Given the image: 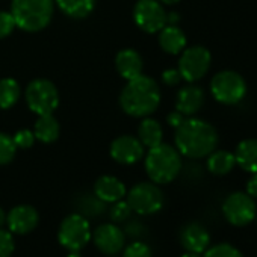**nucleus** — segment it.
<instances>
[{
    "label": "nucleus",
    "instance_id": "f257e3e1",
    "mask_svg": "<svg viewBox=\"0 0 257 257\" xmlns=\"http://www.w3.org/2000/svg\"><path fill=\"white\" fill-rule=\"evenodd\" d=\"M174 143L177 152L189 159L207 158L218 146L216 128L200 118H185L176 128Z\"/></svg>",
    "mask_w": 257,
    "mask_h": 257
},
{
    "label": "nucleus",
    "instance_id": "f03ea898",
    "mask_svg": "<svg viewBox=\"0 0 257 257\" xmlns=\"http://www.w3.org/2000/svg\"><path fill=\"white\" fill-rule=\"evenodd\" d=\"M161 104V89L155 79L149 76H138L127 80V85L121 91L119 106L131 116L146 118L158 110Z\"/></svg>",
    "mask_w": 257,
    "mask_h": 257
},
{
    "label": "nucleus",
    "instance_id": "7ed1b4c3",
    "mask_svg": "<svg viewBox=\"0 0 257 257\" xmlns=\"http://www.w3.org/2000/svg\"><path fill=\"white\" fill-rule=\"evenodd\" d=\"M53 11L55 0H13L10 13L19 29L34 34L49 26Z\"/></svg>",
    "mask_w": 257,
    "mask_h": 257
},
{
    "label": "nucleus",
    "instance_id": "20e7f679",
    "mask_svg": "<svg viewBox=\"0 0 257 257\" xmlns=\"http://www.w3.org/2000/svg\"><path fill=\"white\" fill-rule=\"evenodd\" d=\"M146 171L156 185L171 183L182 171V155L176 147L161 143L159 146L149 149Z\"/></svg>",
    "mask_w": 257,
    "mask_h": 257
},
{
    "label": "nucleus",
    "instance_id": "39448f33",
    "mask_svg": "<svg viewBox=\"0 0 257 257\" xmlns=\"http://www.w3.org/2000/svg\"><path fill=\"white\" fill-rule=\"evenodd\" d=\"M210 92L216 101L231 106L246 95V82L237 71L222 70L212 77Z\"/></svg>",
    "mask_w": 257,
    "mask_h": 257
},
{
    "label": "nucleus",
    "instance_id": "423d86ee",
    "mask_svg": "<svg viewBox=\"0 0 257 257\" xmlns=\"http://www.w3.org/2000/svg\"><path fill=\"white\" fill-rule=\"evenodd\" d=\"M26 103L37 115L53 113L59 106V91L47 79H35L26 88Z\"/></svg>",
    "mask_w": 257,
    "mask_h": 257
},
{
    "label": "nucleus",
    "instance_id": "0eeeda50",
    "mask_svg": "<svg viewBox=\"0 0 257 257\" xmlns=\"http://www.w3.org/2000/svg\"><path fill=\"white\" fill-rule=\"evenodd\" d=\"M91 227L80 213H71L62 219L58 230L59 243L68 251H80L91 240Z\"/></svg>",
    "mask_w": 257,
    "mask_h": 257
},
{
    "label": "nucleus",
    "instance_id": "6e6552de",
    "mask_svg": "<svg viewBox=\"0 0 257 257\" xmlns=\"http://www.w3.org/2000/svg\"><path fill=\"white\" fill-rule=\"evenodd\" d=\"M210 52L203 46H192L180 53L177 70L182 76V80H186L188 83H195L207 74V71L210 70Z\"/></svg>",
    "mask_w": 257,
    "mask_h": 257
},
{
    "label": "nucleus",
    "instance_id": "1a4fd4ad",
    "mask_svg": "<svg viewBox=\"0 0 257 257\" xmlns=\"http://www.w3.org/2000/svg\"><path fill=\"white\" fill-rule=\"evenodd\" d=\"M164 194L159 186L153 182H141L135 185L127 194V203L132 212L140 215L158 213L164 206Z\"/></svg>",
    "mask_w": 257,
    "mask_h": 257
},
{
    "label": "nucleus",
    "instance_id": "9d476101",
    "mask_svg": "<svg viewBox=\"0 0 257 257\" xmlns=\"http://www.w3.org/2000/svg\"><path fill=\"white\" fill-rule=\"evenodd\" d=\"M225 221L234 227H245L257 216V204L246 192H231L222 203Z\"/></svg>",
    "mask_w": 257,
    "mask_h": 257
},
{
    "label": "nucleus",
    "instance_id": "9b49d317",
    "mask_svg": "<svg viewBox=\"0 0 257 257\" xmlns=\"http://www.w3.org/2000/svg\"><path fill=\"white\" fill-rule=\"evenodd\" d=\"M167 14L159 0H138L134 8L135 25L146 34H158L165 28Z\"/></svg>",
    "mask_w": 257,
    "mask_h": 257
},
{
    "label": "nucleus",
    "instance_id": "f8f14e48",
    "mask_svg": "<svg viewBox=\"0 0 257 257\" xmlns=\"http://www.w3.org/2000/svg\"><path fill=\"white\" fill-rule=\"evenodd\" d=\"M144 149L146 147L138 138L132 135H121L112 141L109 153L115 162L122 165H132L144 158Z\"/></svg>",
    "mask_w": 257,
    "mask_h": 257
},
{
    "label": "nucleus",
    "instance_id": "ddd939ff",
    "mask_svg": "<svg viewBox=\"0 0 257 257\" xmlns=\"http://www.w3.org/2000/svg\"><path fill=\"white\" fill-rule=\"evenodd\" d=\"M91 239L94 240L95 246L101 252L109 254V255L118 254L124 248V243H125L124 231L115 224H101V225H98L92 231Z\"/></svg>",
    "mask_w": 257,
    "mask_h": 257
},
{
    "label": "nucleus",
    "instance_id": "4468645a",
    "mask_svg": "<svg viewBox=\"0 0 257 257\" xmlns=\"http://www.w3.org/2000/svg\"><path fill=\"white\" fill-rule=\"evenodd\" d=\"M40 216L35 207L29 204H20L10 210L7 215V224L11 233L26 234L38 225Z\"/></svg>",
    "mask_w": 257,
    "mask_h": 257
},
{
    "label": "nucleus",
    "instance_id": "2eb2a0df",
    "mask_svg": "<svg viewBox=\"0 0 257 257\" xmlns=\"http://www.w3.org/2000/svg\"><path fill=\"white\" fill-rule=\"evenodd\" d=\"M180 243L189 252L203 254L210 243V234L200 222H189L180 231Z\"/></svg>",
    "mask_w": 257,
    "mask_h": 257
},
{
    "label": "nucleus",
    "instance_id": "dca6fc26",
    "mask_svg": "<svg viewBox=\"0 0 257 257\" xmlns=\"http://www.w3.org/2000/svg\"><path fill=\"white\" fill-rule=\"evenodd\" d=\"M204 98V91L200 86L189 83L179 89L176 97V110H179L185 116H192L203 107Z\"/></svg>",
    "mask_w": 257,
    "mask_h": 257
},
{
    "label": "nucleus",
    "instance_id": "f3484780",
    "mask_svg": "<svg viewBox=\"0 0 257 257\" xmlns=\"http://www.w3.org/2000/svg\"><path fill=\"white\" fill-rule=\"evenodd\" d=\"M115 68L122 79L132 80L143 74L144 70L143 56L134 49L119 50L115 56Z\"/></svg>",
    "mask_w": 257,
    "mask_h": 257
},
{
    "label": "nucleus",
    "instance_id": "a211bd4d",
    "mask_svg": "<svg viewBox=\"0 0 257 257\" xmlns=\"http://www.w3.org/2000/svg\"><path fill=\"white\" fill-rule=\"evenodd\" d=\"M94 195L103 203H115L124 198L125 186L113 176H101L94 183Z\"/></svg>",
    "mask_w": 257,
    "mask_h": 257
},
{
    "label": "nucleus",
    "instance_id": "6ab92c4d",
    "mask_svg": "<svg viewBox=\"0 0 257 257\" xmlns=\"http://www.w3.org/2000/svg\"><path fill=\"white\" fill-rule=\"evenodd\" d=\"M159 46L168 55H180L186 49V35L179 26L167 25L159 31Z\"/></svg>",
    "mask_w": 257,
    "mask_h": 257
},
{
    "label": "nucleus",
    "instance_id": "aec40b11",
    "mask_svg": "<svg viewBox=\"0 0 257 257\" xmlns=\"http://www.w3.org/2000/svg\"><path fill=\"white\" fill-rule=\"evenodd\" d=\"M236 164L246 173L255 174L257 173V140L249 138L243 140L237 144L234 150Z\"/></svg>",
    "mask_w": 257,
    "mask_h": 257
},
{
    "label": "nucleus",
    "instance_id": "412c9836",
    "mask_svg": "<svg viewBox=\"0 0 257 257\" xmlns=\"http://www.w3.org/2000/svg\"><path fill=\"white\" fill-rule=\"evenodd\" d=\"M40 118L37 119L35 125H34V135L35 140L44 143V144H52L59 138V122L58 119L53 116V113H47V115H38Z\"/></svg>",
    "mask_w": 257,
    "mask_h": 257
},
{
    "label": "nucleus",
    "instance_id": "4be33fe9",
    "mask_svg": "<svg viewBox=\"0 0 257 257\" xmlns=\"http://www.w3.org/2000/svg\"><path fill=\"white\" fill-rule=\"evenodd\" d=\"M162 138L164 132L159 121L146 116L138 127V140L141 141V144L147 149H152L159 146L162 143Z\"/></svg>",
    "mask_w": 257,
    "mask_h": 257
},
{
    "label": "nucleus",
    "instance_id": "5701e85b",
    "mask_svg": "<svg viewBox=\"0 0 257 257\" xmlns=\"http://www.w3.org/2000/svg\"><path fill=\"white\" fill-rule=\"evenodd\" d=\"M236 167L234 153L227 150H213L207 156V170L215 176H225Z\"/></svg>",
    "mask_w": 257,
    "mask_h": 257
},
{
    "label": "nucleus",
    "instance_id": "b1692460",
    "mask_svg": "<svg viewBox=\"0 0 257 257\" xmlns=\"http://www.w3.org/2000/svg\"><path fill=\"white\" fill-rule=\"evenodd\" d=\"M55 5L71 19H86L95 8V0H55Z\"/></svg>",
    "mask_w": 257,
    "mask_h": 257
},
{
    "label": "nucleus",
    "instance_id": "393cba45",
    "mask_svg": "<svg viewBox=\"0 0 257 257\" xmlns=\"http://www.w3.org/2000/svg\"><path fill=\"white\" fill-rule=\"evenodd\" d=\"M22 95L20 83L13 77L0 79V109L5 110L13 107Z\"/></svg>",
    "mask_w": 257,
    "mask_h": 257
},
{
    "label": "nucleus",
    "instance_id": "a878e982",
    "mask_svg": "<svg viewBox=\"0 0 257 257\" xmlns=\"http://www.w3.org/2000/svg\"><path fill=\"white\" fill-rule=\"evenodd\" d=\"M17 153V146L13 140V137L0 132V165L10 164Z\"/></svg>",
    "mask_w": 257,
    "mask_h": 257
},
{
    "label": "nucleus",
    "instance_id": "bb28decb",
    "mask_svg": "<svg viewBox=\"0 0 257 257\" xmlns=\"http://www.w3.org/2000/svg\"><path fill=\"white\" fill-rule=\"evenodd\" d=\"M203 254H204L203 257H243V254L236 246L227 242L209 246Z\"/></svg>",
    "mask_w": 257,
    "mask_h": 257
},
{
    "label": "nucleus",
    "instance_id": "cd10ccee",
    "mask_svg": "<svg viewBox=\"0 0 257 257\" xmlns=\"http://www.w3.org/2000/svg\"><path fill=\"white\" fill-rule=\"evenodd\" d=\"M131 213H132V209H131V206H128V203L119 200V201L112 203L109 215H110V219L113 222H124L128 216H131Z\"/></svg>",
    "mask_w": 257,
    "mask_h": 257
},
{
    "label": "nucleus",
    "instance_id": "c85d7f7f",
    "mask_svg": "<svg viewBox=\"0 0 257 257\" xmlns=\"http://www.w3.org/2000/svg\"><path fill=\"white\" fill-rule=\"evenodd\" d=\"M16 249L13 233L0 228V257H11Z\"/></svg>",
    "mask_w": 257,
    "mask_h": 257
},
{
    "label": "nucleus",
    "instance_id": "c756f323",
    "mask_svg": "<svg viewBox=\"0 0 257 257\" xmlns=\"http://www.w3.org/2000/svg\"><path fill=\"white\" fill-rule=\"evenodd\" d=\"M122 257H153V252L147 243L138 240V242L131 243L124 249Z\"/></svg>",
    "mask_w": 257,
    "mask_h": 257
},
{
    "label": "nucleus",
    "instance_id": "7c9ffc66",
    "mask_svg": "<svg viewBox=\"0 0 257 257\" xmlns=\"http://www.w3.org/2000/svg\"><path fill=\"white\" fill-rule=\"evenodd\" d=\"M17 149H31L35 143V135L32 131H29V128H22V131H19L14 137H13Z\"/></svg>",
    "mask_w": 257,
    "mask_h": 257
},
{
    "label": "nucleus",
    "instance_id": "2f4dec72",
    "mask_svg": "<svg viewBox=\"0 0 257 257\" xmlns=\"http://www.w3.org/2000/svg\"><path fill=\"white\" fill-rule=\"evenodd\" d=\"M16 22L11 13L0 11V40L10 37L16 29Z\"/></svg>",
    "mask_w": 257,
    "mask_h": 257
},
{
    "label": "nucleus",
    "instance_id": "473e14b6",
    "mask_svg": "<svg viewBox=\"0 0 257 257\" xmlns=\"http://www.w3.org/2000/svg\"><path fill=\"white\" fill-rule=\"evenodd\" d=\"M162 82L167 86H176L182 82V76L177 68H168L162 73Z\"/></svg>",
    "mask_w": 257,
    "mask_h": 257
},
{
    "label": "nucleus",
    "instance_id": "72a5a7b5",
    "mask_svg": "<svg viewBox=\"0 0 257 257\" xmlns=\"http://www.w3.org/2000/svg\"><path fill=\"white\" fill-rule=\"evenodd\" d=\"M183 121H185V115L180 113L179 110H174V112L168 113V116H167V122H168L171 127H174V128H177Z\"/></svg>",
    "mask_w": 257,
    "mask_h": 257
},
{
    "label": "nucleus",
    "instance_id": "f704fd0d",
    "mask_svg": "<svg viewBox=\"0 0 257 257\" xmlns=\"http://www.w3.org/2000/svg\"><path fill=\"white\" fill-rule=\"evenodd\" d=\"M246 194L252 198H257V173L252 174L246 182Z\"/></svg>",
    "mask_w": 257,
    "mask_h": 257
},
{
    "label": "nucleus",
    "instance_id": "c9c22d12",
    "mask_svg": "<svg viewBox=\"0 0 257 257\" xmlns=\"http://www.w3.org/2000/svg\"><path fill=\"white\" fill-rule=\"evenodd\" d=\"M179 20H180V17H179L177 13H170V14H167V25H174V26H177Z\"/></svg>",
    "mask_w": 257,
    "mask_h": 257
},
{
    "label": "nucleus",
    "instance_id": "e433bc0d",
    "mask_svg": "<svg viewBox=\"0 0 257 257\" xmlns=\"http://www.w3.org/2000/svg\"><path fill=\"white\" fill-rule=\"evenodd\" d=\"M5 221H7V215H5V210L0 207V228H2V225L5 224Z\"/></svg>",
    "mask_w": 257,
    "mask_h": 257
},
{
    "label": "nucleus",
    "instance_id": "4c0bfd02",
    "mask_svg": "<svg viewBox=\"0 0 257 257\" xmlns=\"http://www.w3.org/2000/svg\"><path fill=\"white\" fill-rule=\"evenodd\" d=\"M159 2H161L162 5H176V4L180 2V0H159Z\"/></svg>",
    "mask_w": 257,
    "mask_h": 257
},
{
    "label": "nucleus",
    "instance_id": "58836bf2",
    "mask_svg": "<svg viewBox=\"0 0 257 257\" xmlns=\"http://www.w3.org/2000/svg\"><path fill=\"white\" fill-rule=\"evenodd\" d=\"M180 257H203L201 254H198V252H189V251H186L183 255H180Z\"/></svg>",
    "mask_w": 257,
    "mask_h": 257
},
{
    "label": "nucleus",
    "instance_id": "ea45409f",
    "mask_svg": "<svg viewBox=\"0 0 257 257\" xmlns=\"http://www.w3.org/2000/svg\"><path fill=\"white\" fill-rule=\"evenodd\" d=\"M68 257H82V255H80V251H70Z\"/></svg>",
    "mask_w": 257,
    "mask_h": 257
}]
</instances>
